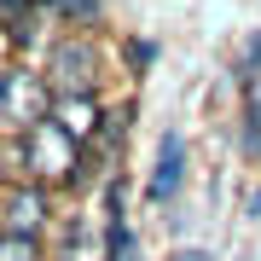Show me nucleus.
Instances as JSON below:
<instances>
[{"label":"nucleus","mask_w":261,"mask_h":261,"mask_svg":"<svg viewBox=\"0 0 261 261\" xmlns=\"http://www.w3.org/2000/svg\"><path fill=\"white\" fill-rule=\"evenodd\" d=\"M12 232H29V238H35V226H41V209H47V203H41V192H12Z\"/></svg>","instance_id":"6"},{"label":"nucleus","mask_w":261,"mask_h":261,"mask_svg":"<svg viewBox=\"0 0 261 261\" xmlns=\"http://www.w3.org/2000/svg\"><path fill=\"white\" fill-rule=\"evenodd\" d=\"M53 70L64 87H82V93H93V47L87 41H64V47L53 53Z\"/></svg>","instance_id":"4"},{"label":"nucleus","mask_w":261,"mask_h":261,"mask_svg":"<svg viewBox=\"0 0 261 261\" xmlns=\"http://www.w3.org/2000/svg\"><path fill=\"white\" fill-rule=\"evenodd\" d=\"M53 6H64V12H82V18H93V12H99L93 0H53Z\"/></svg>","instance_id":"8"},{"label":"nucleus","mask_w":261,"mask_h":261,"mask_svg":"<svg viewBox=\"0 0 261 261\" xmlns=\"http://www.w3.org/2000/svg\"><path fill=\"white\" fill-rule=\"evenodd\" d=\"M180 174H186V140L180 134H168L163 140V151H157V174H151V203H168V197L180 192Z\"/></svg>","instance_id":"3"},{"label":"nucleus","mask_w":261,"mask_h":261,"mask_svg":"<svg viewBox=\"0 0 261 261\" xmlns=\"http://www.w3.org/2000/svg\"><path fill=\"white\" fill-rule=\"evenodd\" d=\"M0 261H41V244L29 232H0Z\"/></svg>","instance_id":"7"},{"label":"nucleus","mask_w":261,"mask_h":261,"mask_svg":"<svg viewBox=\"0 0 261 261\" xmlns=\"http://www.w3.org/2000/svg\"><path fill=\"white\" fill-rule=\"evenodd\" d=\"M29 145H35V168H41V174H53V180L70 174V163H75V140L58 128V122H41V128L29 134Z\"/></svg>","instance_id":"2"},{"label":"nucleus","mask_w":261,"mask_h":261,"mask_svg":"<svg viewBox=\"0 0 261 261\" xmlns=\"http://www.w3.org/2000/svg\"><path fill=\"white\" fill-rule=\"evenodd\" d=\"M0 116H12L18 128L35 134L41 122H53V99H47V87L35 82V75H23V70H6V93H0Z\"/></svg>","instance_id":"1"},{"label":"nucleus","mask_w":261,"mask_h":261,"mask_svg":"<svg viewBox=\"0 0 261 261\" xmlns=\"http://www.w3.org/2000/svg\"><path fill=\"white\" fill-rule=\"evenodd\" d=\"M255 145H261V134H255Z\"/></svg>","instance_id":"9"},{"label":"nucleus","mask_w":261,"mask_h":261,"mask_svg":"<svg viewBox=\"0 0 261 261\" xmlns=\"http://www.w3.org/2000/svg\"><path fill=\"white\" fill-rule=\"evenodd\" d=\"M53 122L70 134V140H87V134H93V99H64L53 111Z\"/></svg>","instance_id":"5"}]
</instances>
